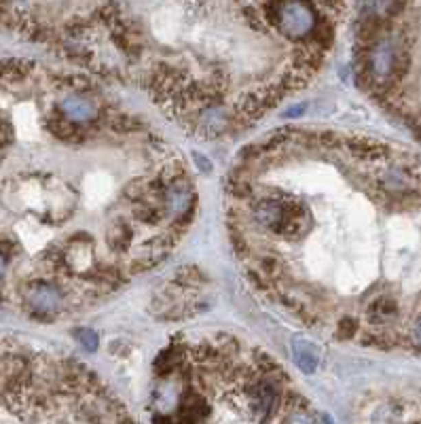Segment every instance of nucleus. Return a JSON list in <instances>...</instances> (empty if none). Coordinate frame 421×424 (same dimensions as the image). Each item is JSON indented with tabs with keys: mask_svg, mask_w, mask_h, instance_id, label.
<instances>
[{
	"mask_svg": "<svg viewBox=\"0 0 421 424\" xmlns=\"http://www.w3.org/2000/svg\"><path fill=\"white\" fill-rule=\"evenodd\" d=\"M155 370V424H320L282 367L231 335L174 344Z\"/></svg>",
	"mask_w": 421,
	"mask_h": 424,
	"instance_id": "1",
	"label": "nucleus"
},
{
	"mask_svg": "<svg viewBox=\"0 0 421 424\" xmlns=\"http://www.w3.org/2000/svg\"><path fill=\"white\" fill-rule=\"evenodd\" d=\"M292 352H294V361L296 365L305 374H314L316 367H318V350L312 342H307V339H296L292 344Z\"/></svg>",
	"mask_w": 421,
	"mask_h": 424,
	"instance_id": "2",
	"label": "nucleus"
},
{
	"mask_svg": "<svg viewBox=\"0 0 421 424\" xmlns=\"http://www.w3.org/2000/svg\"><path fill=\"white\" fill-rule=\"evenodd\" d=\"M74 333H76V339L80 342V346L85 348V350H89V352L98 350V335L94 331H89V329H76Z\"/></svg>",
	"mask_w": 421,
	"mask_h": 424,
	"instance_id": "3",
	"label": "nucleus"
},
{
	"mask_svg": "<svg viewBox=\"0 0 421 424\" xmlns=\"http://www.w3.org/2000/svg\"><path fill=\"white\" fill-rule=\"evenodd\" d=\"M409 344L417 350H421V319L411 327V333H409Z\"/></svg>",
	"mask_w": 421,
	"mask_h": 424,
	"instance_id": "4",
	"label": "nucleus"
},
{
	"mask_svg": "<svg viewBox=\"0 0 421 424\" xmlns=\"http://www.w3.org/2000/svg\"><path fill=\"white\" fill-rule=\"evenodd\" d=\"M5 272H7V259H5V254L0 252V278L5 276Z\"/></svg>",
	"mask_w": 421,
	"mask_h": 424,
	"instance_id": "5",
	"label": "nucleus"
},
{
	"mask_svg": "<svg viewBox=\"0 0 421 424\" xmlns=\"http://www.w3.org/2000/svg\"><path fill=\"white\" fill-rule=\"evenodd\" d=\"M419 134H421V130H419Z\"/></svg>",
	"mask_w": 421,
	"mask_h": 424,
	"instance_id": "6",
	"label": "nucleus"
}]
</instances>
